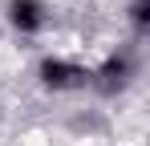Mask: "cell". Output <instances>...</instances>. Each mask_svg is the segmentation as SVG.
<instances>
[{"instance_id":"obj_1","label":"cell","mask_w":150,"mask_h":146,"mask_svg":"<svg viewBox=\"0 0 150 146\" xmlns=\"http://www.w3.org/2000/svg\"><path fill=\"white\" fill-rule=\"evenodd\" d=\"M37 77L53 94H69V89H85L89 85V69L77 65V61H69V57H45L41 69H37Z\"/></svg>"},{"instance_id":"obj_2","label":"cell","mask_w":150,"mask_h":146,"mask_svg":"<svg viewBox=\"0 0 150 146\" xmlns=\"http://www.w3.org/2000/svg\"><path fill=\"white\" fill-rule=\"evenodd\" d=\"M8 24L21 33V37H37L45 24H49V8L45 0H8Z\"/></svg>"},{"instance_id":"obj_3","label":"cell","mask_w":150,"mask_h":146,"mask_svg":"<svg viewBox=\"0 0 150 146\" xmlns=\"http://www.w3.org/2000/svg\"><path fill=\"white\" fill-rule=\"evenodd\" d=\"M130 73H134V61H130V53H114V57H105L98 69H89V85H98L105 94H118L126 81H130Z\"/></svg>"}]
</instances>
